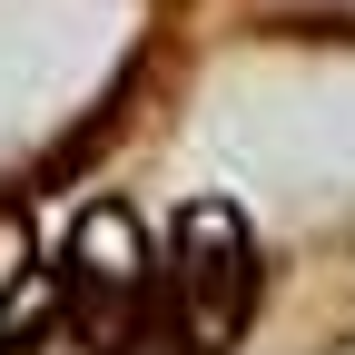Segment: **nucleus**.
I'll return each instance as SVG.
<instances>
[{
  "label": "nucleus",
  "instance_id": "obj_1",
  "mask_svg": "<svg viewBox=\"0 0 355 355\" xmlns=\"http://www.w3.org/2000/svg\"><path fill=\"white\" fill-rule=\"evenodd\" d=\"M168 306H178V336L188 345H237L257 316V227L237 207H188L178 217V247H168Z\"/></svg>",
  "mask_w": 355,
  "mask_h": 355
},
{
  "label": "nucleus",
  "instance_id": "obj_2",
  "mask_svg": "<svg viewBox=\"0 0 355 355\" xmlns=\"http://www.w3.org/2000/svg\"><path fill=\"white\" fill-rule=\"evenodd\" d=\"M148 286H158V266H148V247H139V217H128V207H89L79 227H69V247H60V296H69V316H79L89 336L119 345L128 326H139Z\"/></svg>",
  "mask_w": 355,
  "mask_h": 355
}]
</instances>
